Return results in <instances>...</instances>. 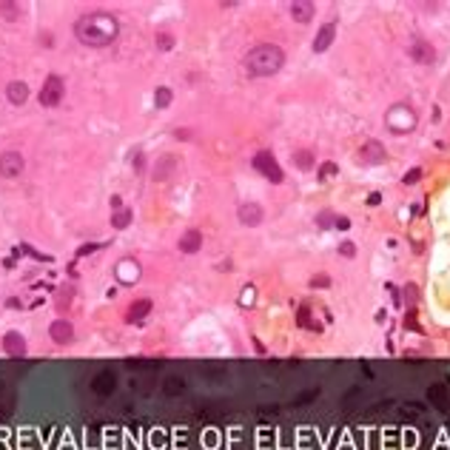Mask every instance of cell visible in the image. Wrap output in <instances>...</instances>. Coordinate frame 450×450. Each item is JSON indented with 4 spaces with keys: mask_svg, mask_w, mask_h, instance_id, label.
Masks as SVG:
<instances>
[{
    "mask_svg": "<svg viewBox=\"0 0 450 450\" xmlns=\"http://www.w3.org/2000/svg\"><path fill=\"white\" fill-rule=\"evenodd\" d=\"M288 14H291V20H297V23H311L316 17V6L311 0H294L288 6Z\"/></svg>",
    "mask_w": 450,
    "mask_h": 450,
    "instance_id": "cell-11",
    "label": "cell"
},
{
    "mask_svg": "<svg viewBox=\"0 0 450 450\" xmlns=\"http://www.w3.org/2000/svg\"><path fill=\"white\" fill-rule=\"evenodd\" d=\"M74 35H77V40L83 46L103 49V46H111L117 40L120 23H117L114 14H108V12H92V14H83L80 20L74 23Z\"/></svg>",
    "mask_w": 450,
    "mask_h": 450,
    "instance_id": "cell-1",
    "label": "cell"
},
{
    "mask_svg": "<svg viewBox=\"0 0 450 450\" xmlns=\"http://www.w3.org/2000/svg\"><path fill=\"white\" fill-rule=\"evenodd\" d=\"M149 313H151V300H134L131 305H128L126 319L128 322H140V319H146Z\"/></svg>",
    "mask_w": 450,
    "mask_h": 450,
    "instance_id": "cell-17",
    "label": "cell"
},
{
    "mask_svg": "<svg viewBox=\"0 0 450 450\" xmlns=\"http://www.w3.org/2000/svg\"><path fill=\"white\" fill-rule=\"evenodd\" d=\"M174 100V92L168 89V86H157V92H154V105L157 108H168Z\"/></svg>",
    "mask_w": 450,
    "mask_h": 450,
    "instance_id": "cell-19",
    "label": "cell"
},
{
    "mask_svg": "<svg viewBox=\"0 0 450 450\" xmlns=\"http://www.w3.org/2000/svg\"><path fill=\"white\" fill-rule=\"evenodd\" d=\"M385 160H388V151H385V146H382L379 140H368V143L359 146V162H365V165H382Z\"/></svg>",
    "mask_w": 450,
    "mask_h": 450,
    "instance_id": "cell-8",
    "label": "cell"
},
{
    "mask_svg": "<svg viewBox=\"0 0 450 450\" xmlns=\"http://www.w3.org/2000/svg\"><path fill=\"white\" fill-rule=\"evenodd\" d=\"M316 177L322 180V183H328V180H334V177H339V165L336 162H331V160H325L319 168H316Z\"/></svg>",
    "mask_w": 450,
    "mask_h": 450,
    "instance_id": "cell-21",
    "label": "cell"
},
{
    "mask_svg": "<svg viewBox=\"0 0 450 450\" xmlns=\"http://www.w3.org/2000/svg\"><path fill=\"white\" fill-rule=\"evenodd\" d=\"M177 248H180L183 254H197V251L202 248V231H200V228H188V231L180 237Z\"/></svg>",
    "mask_w": 450,
    "mask_h": 450,
    "instance_id": "cell-13",
    "label": "cell"
},
{
    "mask_svg": "<svg viewBox=\"0 0 450 450\" xmlns=\"http://www.w3.org/2000/svg\"><path fill=\"white\" fill-rule=\"evenodd\" d=\"M40 43H43V46H51V43H54V40H51V32H43V35H40Z\"/></svg>",
    "mask_w": 450,
    "mask_h": 450,
    "instance_id": "cell-33",
    "label": "cell"
},
{
    "mask_svg": "<svg viewBox=\"0 0 450 450\" xmlns=\"http://www.w3.org/2000/svg\"><path fill=\"white\" fill-rule=\"evenodd\" d=\"M334 222H336V217L331 211H319V214H316V225H319V228H331Z\"/></svg>",
    "mask_w": 450,
    "mask_h": 450,
    "instance_id": "cell-25",
    "label": "cell"
},
{
    "mask_svg": "<svg viewBox=\"0 0 450 450\" xmlns=\"http://www.w3.org/2000/svg\"><path fill=\"white\" fill-rule=\"evenodd\" d=\"M379 202H382V194H379V191H370V194H368V205H379Z\"/></svg>",
    "mask_w": 450,
    "mask_h": 450,
    "instance_id": "cell-31",
    "label": "cell"
},
{
    "mask_svg": "<svg viewBox=\"0 0 450 450\" xmlns=\"http://www.w3.org/2000/svg\"><path fill=\"white\" fill-rule=\"evenodd\" d=\"M311 285H313V288H328V285H331V277L319 274V277H313V279H311Z\"/></svg>",
    "mask_w": 450,
    "mask_h": 450,
    "instance_id": "cell-28",
    "label": "cell"
},
{
    "mask_svg": "<svg viewBox=\"0 0 450 450\" xmlns=\"http://www.w3.org/2000/svg\"><path fill=\"white\" fill-rule=\"evenodd\" d=\"M131 217H134V214H131L128 208H123V211H114V214H111V228H117V231L128 228V225H131Z\"/></svg>",
    "mask_w": 450,
    "mask_h": 450,
    "instance_id": "cell-20",
    "label": "cell"
},
{
    "mask_svg": "<svg viewBox=\"0 0 450 450\" xmlns=\"http://www.w3.org/2000/svg\"><path fill=\"white\" fill-rule=\"evenodd\" d=\"M6 97H9L12 105H26V100H29V86H26L23 80H12L6 86Z\"/></svg>",
    "mask_w": 450,
    "mask_h": 450,
    "instance_id": "cell-16",
    "label": "cell"
},
{
    "mask_svg": "<svg viewBox=\"0 0 450 450\" xmlns=\"http://www.w3.org/2000/svg\"><path fill=\"white\" fill-rule=\"evenodd\" d=\"M237 219L243 222V225H248V228H256L262 219H265V211H262V205L259 202H243V205L237 208Z\"/></svg>",
    "mask_w": 450,
    "mask_h": 450,
    "instance_id": "cell-9",
    "label": "cell"
},
{
    "mask_svg": "<svg viewBox=\"0 0 450 450\" xmlns=\"http://www.w3.org/2000/svg\"><path fill=\"white\" fill-rule=\"evenodd\" d=\"M49 336L54 339V345H71L74 342V325L69 319H54L49 325Z\"/></svg>",
    "mask_w": 450,
    "mask_h": 450,
    "instance_id": "cell-10",
    "label": "cell"
},
{
    "mask_svg": "<svg viewBox=\"0 0 450 450\" xmlns=\"http://www.w3.org/2000/svg\"><path fill=\"white\" fill-rule=\"evenodd\" d=\"M251 165H254L256 171L265 177L268 183H274V185H279L282 180H285V171L279 168V162H277V157L271 154V151H256L254 154V160H251Z\"/></svg>",
    "mask_w": 450,
    "mask_h": 450,
    "instance_id": "cell-3",
    "label": "cell"
},
{
    "mask_svg": "<svg viewBox=\"0 0 450 450\" xmlns=\"http://www.w3.org/2000/svg\"><path fill=\"white\" fill-rule=\"evenodd\" d=\"M3 350H6L9 356H26V339H23V334L9 331V334L3 336Z\"/></svg>",
    "mask_w": 450,
    "mask_h": 450,
    "instance_id": "cell-15",
    "label": "cell"
},
{
    "mask_svg": "<svg viewBox=\"0 0 450 450\" xmlns=\"http://www.w3.org/2000/svg\"><path fill=\"white\" fill-rule=\"evenodd\" d=\"M0 14H3L6 20H20L23 9H20L17 3H9V0H3V3H0Z\"/></svg>",
    "mask_w": 450,
    "mask_h": 450,
    "instance_id": "cell-22",
    "label": "cell"
},
{
    "mask_svg": "<svg viewBox=\"0 0 450 450\" xmlns=\"http://www.w3.org/2000/svg\"><path fill=\"white\" fill-rule=\"evenodd\" d=\"M243 66L251 77H271L285 66V51L277 43H259L245 54Z\"/></svg>",
    "mask_w": 450,
    "mask_h": 450,
    "instance_id": "cell-2",
    "label": "cell"
},
{
    "mask_svg": "<svg viewBox=\"0 0 450 450\" xmlns=\"http://www.w3.org/2000/svg\"><path fill=\"white\" fill-rule=\"evenodd\" d=\"M154 46L160 49V51H171L174 49V35L171 32H157V35H154Z\"/></svg>",
    "mask_w": 450,
    "mask_h": 450,
    "instance_id": "cell-23",
    "label": "cell"
},
{
    "mask_svg": "<svg viewBox=\"0 0 450 450\" xmlns=\"http://www.w3.org/2000/svg\"><path fill=\"white\" fill-rule=\"evenodd\" d=\"M174 168H177V157L174 154H162L160 160L154 162V183H165L168 177L174 174Z\"/></svg>",
    "mask_w": 450,
    "mask_h": 450,
    "instance_id": "cell-12",
    "label": "cell"
},
{
    "mask_svg": "<svg viewBox=\"0 0 450 450\" xmlns=\"http://www.w3.org/2000/svg\"><path fill=\"white\" fill-rule=\"evenodd\" d=\"M174 137H177V140H188L191 134H188V128H177V131H174Z\"/></svg>",
    "mask_w": 450,
    "mask_h": 450,
    "instance_id": "cell-32",
    "label": "cell"
},
{
    "mask_svg": "<svg viewBox=\"0 0 450 450\" xmlns=\"http://www.w3.org/2000/svg\"><path fill=\"white\" fill-rule=\"evenodd\" d=\"M339 254L345 256V259H353V256H356V243H350V240L339 243Z\"/></svg>",
    "mask_w": 450,
    "mask_h": 450,
    "instance_id": "cell-26",
    "label": "cell"
},
{
    "mask_svg": "<svg viewBox=\"0 0 450 450\" xmlns=\"http://www.w3.org/2000/svg\"><path fill=\"white\" fill-rule=\"evenodd\" d=\"M407 57L419 66H430V63H436V49H433L430 40H413L407 46Z\"/></svg>",
    "mask_w": 450,
    "mask_h": 450,
    "instance_id": "cell-7",
    "label": "cell"
},
{
    "mask_svg": "<svg viewBox=\"0 0 450 450\" xmlns=\"http://www.w3.org/2000/svg\"><path fill=\"white\" fill-rule=\"evenodd\" d=\"M294 165H297L300 171H311L313 165H316V154H313L311 149H297L294 151Z\"/></svg>",
    "mask_w": 450,
    "mask_h": 450,
    "instance_id": "cell-18",
    "label": "cell"
},
{
    "mask_svg": "<svg viewBox=\"0 0 450 450\" xmlns=\"http://www.w3.org/2000/svg\"><path fill=\"white\" fill-rule=\"evenodd\" d=\"M385 123H388V128L393 134H404V131H410L416 126V114L410 105H393L388 111V117H385Z\"/></svg>",
    "mask_w": 450,
    "mask_h": 450,
    "instance_id": "cell-5",
    "label": "cell"
},
{
    "mask_svg": "<svg viewBox=\"0 0 450 450\" xmlns=\"http://www.w3.org/2000/svg\"><path fill=\"white\" fill-rule=\"evenodd\" d=\"M97 393H108V391H114V376H108V373H100L97 376V382L92 385Z\"/></svg>",
    "mask_w": 450,
    "mask_h": 450,
    "instance_id": "cell-24",
    "label": "cell"
},
{
    "mask_svg": "<svg viewBox=\"0 0 450 450\" xmlns=\"http://www.w3.org/2000/svg\"><path fill=\"white\" fill-rule=\"evenodd\" d=\"M63 94H66L63 77H60V74H49L46 83H43V89H40V94H37V100H40L43 108H54V105H60Z\"/></svg>",
    "mask_w": 450,
    "mask_h": 450,
    "instance_id": "cell-4",
    "label": "cell"
},
{
    "mask_svg": "<svg viewBox=\"0 0 450 450\" xmlns=\"http://www.w3.org/2000/svg\"><path fill=\"white\" fill-rule=\"evenodd\" d=\"M108 202H111V211H123V197H120V194H114Z\"/></svg>",
    "mask_w": 450,
    "mask_h": 450,
    "instance_id": "cell-29",
    "label": "cell"
},
{
    "mask_svg": "<svg viewBox=\"0 0 450 450\" xmlns=\"http://www.w3.org/2000/svg\"><path fill=\"white\" fill-rule=\"evenodd\" d=\"M334 225H336V228H342V231H348V228H350V219H348V217H336Z\"/></svg>",
    "mask_w": 450,
    "mask_h": 450,
    "instance_id": "cell-30",
    "label": "cell"
},
{
    "mask_svg": "<svg viewBox=\"0 0 450 450\" xmlns=\"http://www.w3.org/2000/svg\"><path fill=\"white\" fill-rule=\"evenodd\" d=\"M419 180H422V168H410V171L402 177V183H404V185H416Z\"/></svg>",
    "mask_w": 450,
    "mask_h": 450,
    "instance_id": "cell-27",
    "label": "cell"
},
{
    "mask_svg": "<svg viewBox=\"0 0 450 450\" xmlns=\"http://www.w3.org/2000/svg\"><path fill=\"white\" fill-rule=\"evenodd\" d=\"M26 168V160L20 151H3L0 154V177H6V180H14V177H20Z\"/></svg>",
    "mask_w": 450,
    "mask_h": 450,
    "instance_id": "cell-6",
    "label": "cell"
},
{
    "mask_svg": "<svg viewBox=\"0 0 450 450\" xmlns=\"http://www.w3.org/2000/svg\"><path fill=\"white\" fill-rule=\"evenodd\" d=\"M336 40V23H325L313 37V51H328Z\"/></svg>",
    "mask_w": 450,
    "mask_h": 450,
    "instance_id": "cell-14",
    "label": "cell"
}]
</instances>
